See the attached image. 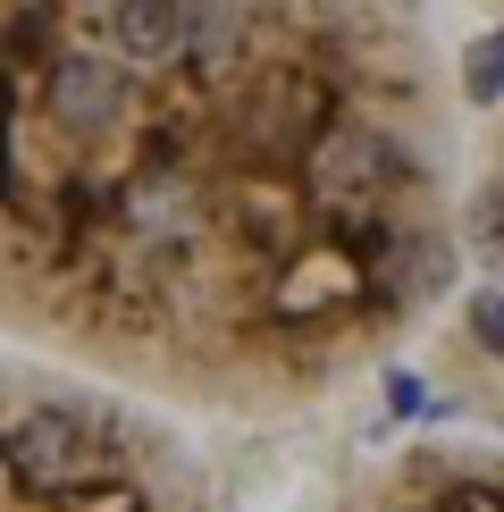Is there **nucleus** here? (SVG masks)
I'll use <instances>...</instances> for the list:
<instances>
[{"instance_id": "f03ea898", "label": "nucleus", "mask_w": 504, "mask_h": 512, "mask_svg": "<svg viewBox=\"0 0 504 512\" xmlns=\"http://www.w3.org/2000/svg\"><path fill=\"white\" fill-rule=\"evenodd\" d=\"M0 512H227L152 403L0 353Z\"/></svg>"}, {"instance_id": "39448f33", "label": "nucleus", "mask_w": 504, "mask_h": 512, "mask_svg": "<svg viewBox=\"0 0 504 512\" xmlns=\"http://www.w3.org/2000/svg\"><path fill=\"white\" fill-rule=\"evenodd\" d=\"M479 336L504 353V294H488V303H479Z\"/></svg>"}, {"instance_id": "7ed1b4c3", "label": "nucleus", "mask_w": 504, "mask_h": 512, "mask_svg": "<svg viewBox=\"0 0 504 512\" xmlns=\"http://www.w3.org/2000/svg\"><path fill=\"white\" fill-rule=\"evenodd\" d=\"M311 512H504V445H404Z\"/></svg>"}, {"instance_id": "f257e3e1", "label": "nucleus", "mask_w": 504, "mask_h": 512, "mask_svg": "<svg viewBox=\"0 0 504 512\" xmlns=\"http://www.w3.org/2000/svg\"><path fill=\"white\" fill-rule=\"evenodd\" d=\"M454 286L404 9H0V328L110 395L303 412Z\"/></svg>"}, {"instance_id": "20e7f679", "label": "nucleus", "mask_w": 504, "mask_h": 512, "mask_svg": "<svg viewBox=\"0 0 504 512\" xmlns=\"http://www.w3.org/2000/svg\"><path fill=\"white\" fill-rule=\"evenodd\" d=\"M462 93H471V101H496L504 93V34H479L471 42V76H462Z\"/></svg>"}]
</instances>
